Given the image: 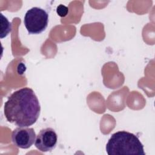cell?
Instances as JSON below:
<instances>
[{"instance_id": "1", "label": "cell", "mask_w": 155, "mask_h": 155, "mask_svg": "<svg viewBox=\"0 0 155 155\" xmlns=\"http://www.w3.org/2000/svg\"><path fill=\"white\" fill-rule=\"evenodd\" d=\"M41 106L34 91L24 87L14 91L4 103V113L8 122L20 127L33 125L39 118Z\"/></svg>"}, {"instance_id": "2", "label": "cell", "mask_w": 155, "mask_h": 155, "mask_svg": "<svg viewBox=\"0 0 155 155\" xmlns=\"http://www.w3.org/2000/svg\"><path fill=\"white\" fill-rule=\"evenodd\" d=\"M108 155H145L143 145L134 134L119 131L113 133L106 145Z\"/></svg>"}, {"instance_id": "3", "label": "cell", "mask_w": 155, "mask_h": 155, "mask_svg": "<svg viewBox=\"0 0 155 155\" xmlns=\"http://www.w3.org/2000/svg\"><path fill=\"white\" fill-rule=\"evenodd\" d=\"M48 15L47 12L38 7H34L27 10L24 24L29 34L37 35L43 32L48 26Z\"/></svg>"}, {"instance_id": "4", "label": "cell", "mask_w": 155, "mask_h": 155, "mask_svg": "<svg viewBox=\"0 0 155 155\" xmlns=\"http://www.w3.org/2000/svg\"><path fill=\"white\" fill-rule=\"evenodd\" d=\"M36 136V133L33 128L19 127L13 131L12 140L16 147L22 149H28L35 142Z\"/></svg>"}, {"instance_id": "5", "label": "cell", "mask_w": 155, "mask_h": 155, "mask_svg": "<svg viewBox=\"0 0 155 155\" xmlns=\"http://www.w3.org/2000/svg\"><path fill=\"white\" fill-rule=\"evenodd\" d=\"M58 142V136L54 129L48 127L40 130L36 136L35 145L42 152L51 151L55 148Z\"/></svg>"}, {"instance_id": "6", "label": "cell", "mask_w": 155, "mask_h": 155, "mask_svg": "<svg viewBox=\"0 0 155 155\" xmlns=\"http://www.w3.org/2000/svg\"><path fill=\"white\" fill-rule=\"evenodd\" d=\"M1 38L6 37L12 30V24L8 21L7 18L1 13Z\"/></svg>"}, {"instance_id": "7", "label": "cell", "mask_w": 155, "mask_h": 155, "mask_svg": "<svg viewBox=\"0 0 155 155\" xmlns=\"http://www.w3.org/2000/svg\"><path fill=\"white\" fill-rule=\"evenodd\" d=\"M56 12L59 16H60L61 17H64L67 15V13L68 12V8L66 6H65L62 4H60L57 7Z\"/></svg>"}]
</instances>
